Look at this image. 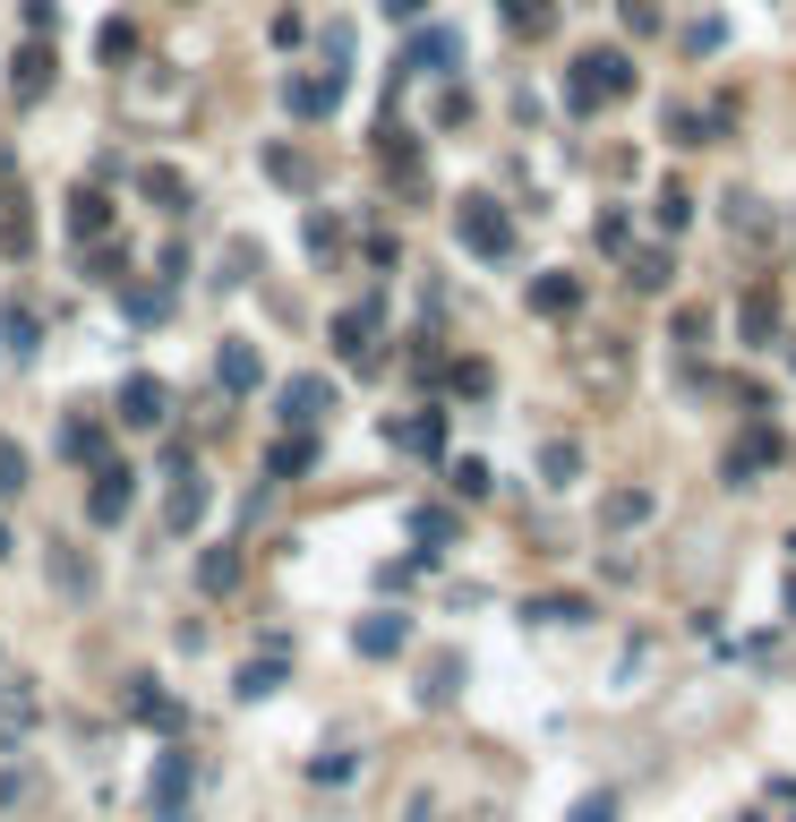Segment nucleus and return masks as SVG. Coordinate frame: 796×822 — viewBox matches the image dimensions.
I'll use <instances>...</instances> for the list:
<instances>
[{"instance_id": "nucleus-32", "label": "nucleus", "mask_w": 796, "mask_h": 822, "mask_svg": "<svg viewBox=\"0 0 796 822\" xmlns=\"http://www.w3.org/2000/svg\"><path fill=\"white\" fill-rule=\"evenodd\" d=\"M0 720L27 728V720H34V694H27V686H0Z\"/></svg>"}, {"instance_id": "nucleus-35", "label": "nucleus", "mask_w": 796, "mask_h": 822, "mask_svg": "<svg viewBox=\"0 0 796 822\" xmlns=\"http://www.w3.org/2000/svg\"><path fill=\"white\" fill-rule=\"evenodd\" d=\"M52 574H61V592H86V583H95V574H86V565L69 558V549H61V558H52Z\"/></svg>"}, {"instance_id": "nucleus-12", "label": "nucleus", "mask_w": 796, "mask_h": 822, "mask_svg": "<svg viewBox=\"0 0 796 822\" xmlns=\"http://www.w3.org/2000/svg\"><path fill=\"white\" fill-rule=\"evenodd\" d=\"M215 386H224V395H257V352L249 343H224V352H215Z\"/></svg>"}, {"instance_id": "nucleus-30", "label": "nucleus", "mask_w": 796, "mask_h": 822, "mask_svg": "<svg viewBox=\"0 0 796 822\" xmlns=\"http://www.w3.org/2000/svg\"><path fill=\"white\" fill-rule=\"evenodd\" d=\"M694 223V198H685V189H660V231H685Z\"/></svg>"}, {"instance_id": "nucleus-8", "label": "nucleus", "mask_w": 796, "mask_h": 822, "mask_svg": "<svg viewBox=\"0 0 796 822\" xmlns=\"http://www.w3.org/2000/svg\"><path fill=\"white\" fill-rule=\"evenodd\" d=\"M206 514V471H172V497H163V531H189Z\"/></svg>"}, {"instance_id": "nucleus-41", "label": "nucleus", "mask_w": 796, "mask_h": 822, "mask_svg": "<svg viewBox=\"0 0 796 822\" xmlns=\"http://www.w3.org/2000/svg\"><path fill=\"white\" fill-rule=\"evenodd\" d=\"M788 608H796V583H788Z\"/></svg>"}, {"instance_id": "nucleus-17", "label": "nucleus", "mask_w": 796, "mask_h": 822, "mask_svg": "<svg viewBox=\"0 0 796 822\" xmlns=\"http://www.w3.org/2000/svg\"><path fill=\"white\" fill-rule=\"evenodd\" d=\"M573 300H582L573 274H540V283H531V309H540V318H557V309H573Z\"/></svg>"}, {"instance_id": "nucleus-39", "label": "nucleus", "mask_w": 796, "mask_h": 822, "mask_svg": "<svg viewBox=\"0 0 796 822\" xmlns=\"http://www.w3.org/2000/svg\"><path fill=\"white\" fill-rule=\"evenodd\" d=\"M385 9H394V18H420V9H428V0H385Z\"/></svg>"}, {"instance_id": "nucleus-9", "label": "nucleus", "mask_w": 796, "mask_h": 822, "mask_svg": "<svg viewBox=\"0 0 796 822\" xmlns=\"http://www.w3.org/2000/svg\"><path fill=\"white\" fill-rule=\"evenodd\" d=\"M334 95H343V77H334V69H318V77H291V86H283V103L300 112V121H325V112H334Z\"/></svg>"}, {"instance_id": "nucleus-37", "label": "nucleus", "mask_w": 796, "mask_h": 822, "mask_svg": "<svg viewBox=\"0 0 796 822\" xmlns=\"http://www.w3.org/2000/svg\"><path fill=\"white\" fill-rule=\"evenodd\" d=\"M617 9H626V27H634V34H651V27H660V9H651V0H617Z\"/></svg>"}, {"instance_id": "nucleus-6", "label": "nucleus", "mask_w": 796, "mask_h": 822, "mask_svg": "<svg viewBox=\"0 0 796 822\" xmlns=\"http://www.w3.org/2000/svg\"><path fill=\"white\" fill-rule=\"evenodd\" d=\"M146 805H155L163 822H189V762H180V755L155 762V797H146Z\"/></svg>"}, {"instance_id": "nucleus-38", "label": "nucleus", "mask_w": 796, "mask_h": 822, "mask_svg": "<svg viewBox=\"0 0 796 822\" xmlns=\"http://www.w3.org/2000/svg\"><path fill=\"white\" fill-rule=\"evenodd\" d=\"M608 814H617V805H608V797H591V805H582V822H608Z\"/></svg>"}, {"instance_id": "nucleus-21", "label": "nucleus", "mask_w": 796, "mask_h": 822, "mask_svg": "<svg viewBox=\"0 0 796 822\" xmlns=\"http://www.w3.org/2000/svg\"><path fill=\"white\" fill-rule=\"evenodd\" d=\"M771 326H779V300H771V292H745V343H771Z\"/></svg>"}, {"instance_id": "nucleus-36", "label": "nucleus", "mask_w": 796, "mask_h": 822, "mask_svg": "<svg viewBox=\"0 0 796 822\" xmlns=\"http://www.w3.org/2000/svg\"><path fill=\"white\" fill-rule=\"evenodd\" d=\"M531 617H540V625H573V617H582V600H540Z\"/></svg>"}, {"instance_id": "nucleus-13", "label": "nucleus", "mask_w": 796, "mask_h": 822, "mask_svg": "<svg viewBox=\"0 0 796 822\" xmlns=\"http://www.w3.org/2000/svg\"><path fill=\"white\" fill-rule=\"evenodd\" d=\"M454 61H463V43H454V27H428V34L412 43V61H403V69H428V77H446Z\"/></svg>"}, {"instance_id": "nucleus-5", "label": "nucleus", "mask_w": 796, "mask_h": 822, "mask_svg": "<svg viewBox=\"0 0 796 822\" xmlns=\"http://www.w3.org/2000/svg\"><path fill=\"white\" fill-rule=\"evenodd\" d=\"M351 643H360V659H394L403 643H412V625L394 617V608H378V617H360V625H351Z\"/></svg>"}, {"instance_id": "nucleus-14", "label": "nucleus", "mask_w": 796, "mask_h": 822, "mask_svg": "<svg viewBox=\"0 0 796 822\" xmlns=\"http://www.w3.org/2000/svg\"><path fill=\"white\" fill-rule=\"evenodd\" d=\"M137 189H146V198H155L163 215H189V180H180L172 164H146V180H137Z\"/></svg>"}, {"instance_id": "nucleus-24", "label": "nucleus", "mask_w": 796, "mask_h": 822, "mask_svg": "<svg viewBox=\"0 0 796 822\" xmlns=\"http://www.w3.org/2000/svg\"><path fill=\"white\" fill-rule=\"evenodd\" d=\"M128 711H137V720H163V728L180 720V703H172V694H155V686H137V694H128Z\"/></svg>"}, {"instance_id": "nucleus-2", "label": "nucleus", "mask_w": 796, "mask_h": 822, "mask_svg": "<svg viewBox=\"0 0 796 822\" xmlns=\"http://www.w3.org/2000/svg\"><path fill=\"white\" fill-rule=\"evenodd\" d=\"M454 231H463L472 258H506V249H514V223H506L497 198H463V206H454Z\"/></svg>"}, {"instance_id": "nucleus-18", "label": "nucleus", "mask_w": 796, "mask_h": 822, "mask_svg": "<svg viewBox=\"0 0 796 822\" xmlns=\"http://www.w3.org/2000/svg\"><path fill=\"white\" fill-rule=\"evenodd\" d=\"M642 514H651V489H617V497H608V506H600V523H608V531L642 523Z\"/></svg>"}, {"instance_id": "nucleus-22", "label": "nucleus", "mask_w": 796, "mask_h": 822, "mask_svg": "<svg viewBox=\"0 0 796 822\" xmlns=\"http://www.w3.org/2000/svg\"><path fill=\"white\" fill-rule=\"evenodd\" d=\"M394 437H403V446H428V455H437V446H446V420H437V403H428L420 420H403Z\"/></svg>"}, {"instance_id": "nucleus-27", "label": "nucleus", "mask_w": 796, "mask_h": 822, "mask_svg": "<svg viewBox=\"0 0 796 822\" xmlns=\"http://www.w3.org/2000/svg\"><path fill=\"white\" fill-rule=\"evenodd\" d=\"M61 446H69L77 462H103V428H95V420H69V437H61Z\"/></svg>"}, {"instance_id": "nucleus-20", "label": "nucleus", "mask_w": 796, "mask_h": 822, "mask_svg": "<svg viewBox=\"0 0 796 822\" xmlns=\"http://www.w3.org/2000/svg\"><path fill=\"white\" fill-rule=\"evenodd\" d=\"M506 27L514 34H548V27H557V9H548V0H506Z\"/></svg>"}, {"instance_id": "nucleus-15", "label": "nucleus", "mask_w": 796, "mask_h": 822, "mask_svg": "<svg viewBox=\"0 0 796 822\" xmlns=\"http://www.w3.org/2000/svg\"><path fill=\"white\" fill-rule=\"evenodd\" d=\"M763 462H779V437H771V428H754V437H745V446H736V455H728V480H736V489H745V480H754Z\"/></svg>"}, {"instance_id": "nucleus-31", "label": "nucleus", "mask_w": 796, "mask_h": 822, "mask_svg": "<svg viewBox=\"0 0 796 822\" xmlns=\"http://www.w3.org/2000/svg\"><path fill=\"white\" fill-rule=\"evenodd\" d=\"M497 377H488V361H454V395H488Z\"/></svg>"}, {"instance_id": "nucleus-16", "label": "nucleus", "mask_w": 796, "mask_h": 822, "mask_svg": "<svg viewBox=\"0 0 796 822\" xmlns=\"http://www.w3.org/2000/svg\"><path fill=\"white\" fill-rule=\"evenodd\" d=\"M626 283H634V292H669V283H676V266H669V249H642V258L626 266Z\"/></svg>"}, {"instance_id": "nucleus-40", "label": "nucleus", "mask_w": 796, "mask_h": 822, "mask_svg": "<svg viewBox=\"0 0 796 822\" xmlns=\"http://www.w3.org/2000/svg\"><path fill=\"white\" fill-rule=\"evenodd\" d=\"M0 558H9V531H0Z\"/></svg>"}, {"instance_id": "nucleus-33", "label": "nucleus", "mask_w": 796, "mask_h": 822, "mask_svg": "<svg viewBox=\"0 0 796 822\" xmlns=\"http://www.w3.org/2000/svg\"><path fill=\"white\" fill-rule=\"evenodd\" d=\"M540 471H548V480H557V489H566L573 471H582V455H573V446H548V455H540Z\"/></svg>"}, {"instance_id": "nucleus-23", "label": "nucleus", "mask_w": 796, "mask_h": 822, "mask_svg": "<svg viewBox=\"0 0 796 822\" xmlns=\"http://www.w3.org/2000/svg\"><path fill=\"white\" fill-rule=\"evenodd\" d=\"M334 352H343V361H360V352H369V309L334 318Z\"/></svg>"}, {"instance_id": "nucleus-10", "label": "nucleus", "mask_w": 796, "mask_h": 822, "mask_svg": "<svg viewBox=\"0 0 796 822\" xmlns=\"http://www.w3.org/2000/svg\"><path fill=\"white\" fill-rule=\"evenodd\" d=\"M69 231H77V249H86V240H103V231H112V198L77 180V198H69Z\"/></svg>"}, {"instance_id": "nucleus-7", "label": "nucleus", "mask_w": 796, "mask_h": 822, "mask_svg": "<svg viewBox=\"0 0 796 822\" xmlns=\"http://www.w3.org/2000/svg\"><path fill=\"white\" fill-rule=\"evenodd\" d=\"M163 412H172V395H163L155 377H121V420L128 428H163Z\"/></svg>"}, {"instance_id": "nucleus-28", "label": "nucleus", "mask_w": 796, "mask_h": 822, "mask_svg": "<svg viewBox=\"0 0 796 822\" xmlns=\"http://www.w3.org/2000/svg\"><path fill=\"white\" fill-rule=\"evenodd\" d=\"M27 489V455H18V437H0V497Z\"/></svg>"}, {"instance_id": "nucleus-1", "label": "nucleus", "mask_w": 796, "mask_h": 822, "mask_svg": "<svg viewBox=\"0 0 796 822\" xmlns=\"http://www.w3.org/2000/svg\"><path fill=\"white\" fill-rule=\"evenodd\" d=\"M626 86H634V61H626V52H582L573 77H566V103L573 112H600V103H617Z\"/></svg>"}, {"instance_id": "nucleus-26", "label": "nucleus", "mask_w": 796, "mask_h": 822, "mask_svg": "<svg viewBox=\"0 0 796 822\" xmlns=\"http://www.w3.org/2000/svg\"><path fill=\"white\" fill-rule=\"evenodd\" d=\"M275 686H283V659H249V668H240V694H249V703L275 694Z\"/></svg>"}, {"instance_id": "nucleus-4", "label": "nucleus", "mask_w": 796, "mask_h": 822, "mask_svg": "<svg viewBox=\"0 0 796 822\" xmlns=\"http://www.w3.org/2000/svg\"><path fill=\"white\" fill-rule=\"evenodd\" d=\"M9 95H18V103H43V95H52V52H43V43L9 52Z\"/></svg>"}, {"instance_id": "nucleus-25", "label": "nucleus", "mask_w": 796, "mask_h": 822, "mask_svg": "<svg viewBox=\"0 0 796 822\" xmlns=\"http://www.w3.org/2000/svg\"><path fill=\"white\" fill-rule=\"evenodd\" d=\"M197 583H206V592H231V583H240V558H231V549H215V558L197 565Z\"/></svg>"}, {"instance_id": "nucleus-29", "label": "nucleus", "mask_w": 796, "mask_h": 822, "mask_svg": "<svg viewBox=\"0 0 796 822\" xmlns=\"http://www.w3.org/2000/svg\"><path fill=\"white\" fill-rule=\"evenodd\" d=\"M309 455H318L309 437H283V446H275V480H291V471H309Z\"/></svg>"}, {"instance_id": "nucleus-34", "label": "nucleus", "mask_w": 796, "mask_h": 822, "mask_svg": "<svg viewBox=\"0 0 796 822\" xmlns=\"http://www.w3.org/2000/svg\"><path fill=\"white\" fill-rule=\"evenodd\" d=\"M454 489H463V497H488V462H454Z\"/></svg>"}, {"instance_id": "nucleus-3", "label": "nucleus", "mask_w": 796, "mask_h": 822, "mask_svg": "<svg viewBox=\"0 0 796 822\" xmlns=\"http://www.w3.org/2000/svg\"><path fill=\"white\" fill-rule=\"evenodd\" d=\"M128 497H137V471H121V462H103L95 489H86V523H121Z\"/></svg>"}, {"instance_id": "nucleus-19", "label": "nucleus", "mask_w": 796, "mask_h": 822, "mask_svg": "<svg viewBox=\"0 0 796 822\" xmlns=\"http://www.w3.org/2000/svg\"><path fill=\"white\" fill-rule=\"evenodd\" d=\"M0 334H9V352L27 361V352H34V334H43V326H34V309H18V300H9V309H0Z\"/></svg>"}, {"instance_id": "nucleus-11", "label": "nucleus", "mask_w": 796, "mask_h": 822, "mask_svg": "<svg viewBox=\"0 0 796 822\" xmlns=\"http://www.w3.org/2000/svg\"><path fill=\"white\" fill-rule=\"evenodd\" d=\"M325 403H334V386H325V377H291V386H283V420L318 428V420H325Z\"/></svg>"}]
</instances>
